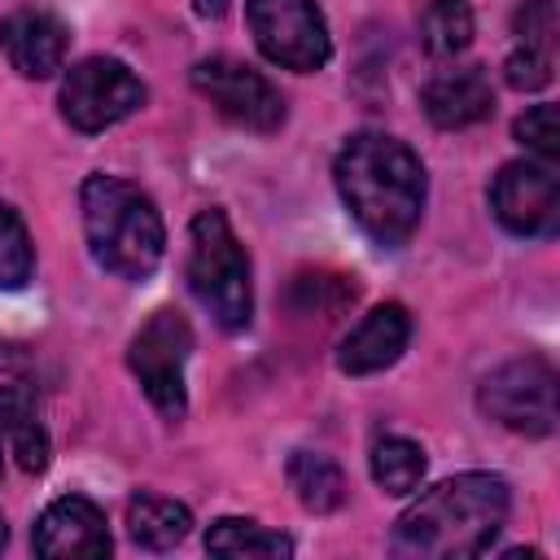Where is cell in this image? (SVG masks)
I'll use <instances>...</instances> for the list:
<instances>
[{
  "instance_id": "cell-11",
  "label": "cell",
  "mask_w": 560,
  "mask_h": 560,
  "mask_svg": "<svg viewBox=\"0 0 560 560\" xmlns=\"http://www.w3.org/2000/svg\"><path fill=\"white\" fill-rule=\"evenodd\" d=\"M35 551L48 560H70V556H109V529H105V512L83 499V494H61L52 499L31 534Z\"/></svg>"
},
{
  "instance_id": "cell-13",
  "label": "cell",
  "mask_w": 560,
  "mask_h": 560,
  "mask_svg": "<svg viewBox=\"0 0 560 560\" xmlns=\"http://www.w3.org/2000/svg\"><path fill=\"white\" fill-rule=\"evenodd\" d=\"M411 341V315L402 302H381L372 306L337 346V368L346 376H372L398 363V354Z\"/></svg>"
},
{
  "instance_id": "cell-9",
  "label": "cell",
  "mask_w": 560,
  "mask_h": 560,
  "mask_svg": "<svg viewBox=\"0 0 560 560\" xmlns=\"http://www.w3.org/2000/svg\"><path fill=\"white\" fill-rule=\"evenodd\" d=\"M188 79L228 122L245 131H276L284 122V96L276 92V83L236 57H206Z\"/></svg>"
},
{
  "instance_id": "cell-17",
  "label": "cell",
  "mask_w": 560,
  "mask_h": 560,
  "mask_svg": "<svg viewBox=\"0 0 560 560\" xmlns=\"http://www.w3.org/2000/svg\"><path fill=\"white\" fill-rule=\"evenodd\" d=\"M289 486L306 512H337L346 503V477L341 468L319 451H293L289 459Z\"/></svg>"
},
{
  "instance_id": "cell-14",
  "label": "cell",
  "mask_w": 560,
  "mask_h": 560,
  "mask_svg": "<svg viewBox=\"0 0 560 560\" xmlns=\"http://www.w3.org/2000/svg\"><path fill=\"white\" fill-rule=\"evenodd\" d=\"M420 105H424L429 122L442 127V131H459V127H472V122L490 118L494 114V88H490L486 66H451V70H438L424 83Z\"/></svg>"
},
{
  "instance_id": "cell-20",
  "label": "cell",
  "mask_w": 560,
  "mask_h": 560,
  "mask_svg": "<svg viewBox=\"0 0 560 560\" xmlns=\"http://www.w3.org/2000/svg\"><path fill=\"white\" fill-rule=\"evenodd\" d=\"M424 468L429 459L411 438H381L372 446V481L385 494H411L424 481Z\"/></svg>"
},
{
  "instance_id": "cell-24",
  "label": "cell",
  "mask_w": 560,
  "mask_h": 560,
  "mask_svg": "<svg viewBox=\"0 0 560 560\" xmlns=\"http://www.w3.org/2000/svg\"><path fill=\"white\" fill-rule=\"evenodd\" d=\"M512 31L521 44L529 48H556V0H521L516 18H512Z\"/></svg>"
},
{
  "instance_id": "cell-8",
  "label": "cell",
  "mask_w": 560,
  "mask_h": 560,
  "mask_svg": "<svg viewBox=\"0 0 560 560\" xmlns=\"http://www.w3.org/2000/svg\"><path fill=\"white\" fill-rule=\"evenodd\" d=\"M245 22L258 52L284 70L311 74L332 57L328 22L315 0H245Z\"/></svg>"
},
{
  "instance_id": "cell-10",
  "label": "cell",
  "mask_w": 560,
  "mask_h": 560,
  "mask_svg": "<svg viewBox=\"0 0 560 560\" xmlns=\"http://www.w3.org/2000/svg\"><path fill=\"white\" fill-rule=\"evenodd\" d=\"M490 210L516 236H551L560 228V179L556 162L521 158L499 166L490 179Z\"/></svg>"
},
{
  "instance_id": "cell-21",
  "label": "cell",
  "mask_w": 560,
  "mask_h": 560,
  "mask_svg": "<svg viewBox=\"0 0 560 560\" xmlns=\"http://www.w3.org/2000/svg\"><path fill=\"white\" fill-rule=\"evenodd\" d=\"M35 276V245L13 206L0 201V289H22Z\"/></svg>"
},
{
  "instance_id": "cell-6",
  "label": "cell",
  "mask_w": 560,
  "mask_h": 560,
  "mask_svg": "<svg viewBox=\"0 0 560 560\" xmlns=\"http://www.w3.org/2000/svg\"><path fill=\"white\" fill-rule=\"evenodd\" d=\"M477 407L512 433L547 438L556 429V368L542 354L512 359L477 385Z\"/></svg>"
},
{
  "instance_id": "cell-4",
  "label": "cell",
  "mask_w": 560,
  "mask_h": 560,
  "mask_svg": "<svg viewBox=\"0 0 560 560\" xmlns=\"http://www.w3.org/2000/svg\"><path fill=\"white\" fill-rule=\"evenodd\" d=\"M184 280L192 298L210 311V319L228 332L249 328L254 315V284H249V254L236 241L223 210H201L188 223V262Z\"/></svg>"
},
{
  "instance_id": "cell-26",
  "label": "cell",
  "mask_w": 560,
  "mask_h": 560,
  "mask_svg": "<svg viewBox=\"0 0 560 560\" xmlns=\"http://www.w3.org/2000/svg\"><path fill=\"white\" fill-rule=\"evenodd\" d=\"M9 542V529H4V516H0V547Z\"/></svg>"
},
{
  "instance_id": "cell-12",
  "label": "cell",
  "mask_w": 560,
  "mask_h": 560,
  "mask_svg": "<svg viewBox=\"0 0 560 560\" xmlns=\"http://www.w3.org/2000/svg\"><path fill=\"white\" fill-rule=\"evenodd\" d=\"M70 31L48 9H13L0 18V52L22 79H48L61 70Z\"/></svg>"
},
{
  "instance_id": "cell-1",
  "label": "cell",
  "mask_w": 560,
  "mask_h": 560,
  "mask_svg": "<svg viewBox=\"0 0 560 560\" xmlns=\"http://www.w3.org/2000/svg\"><path fill=\"white\" fill-rule=\"evenodd\" d=\"M332 179L368 241H376L381 249H402L416 236L429 179L420 158L402 140L385 131L350 136L332 162Z\"/></svg>"
},
{
  "instance_id": "cell-5",
  "label": "cell",
  "mask_w": 560,
  "mask_h": 560,
  "mask_svg": "<svg viewBox=\"0 0 560 560\" xmlns=\"http://www.w3.org/2000/svg\"><path fill=\"white\" fill-rule=\"evenodd\" d=\"M192 354V328L179 311L162 306L153 311L140 332L127 346V368L140 381V389L149 394V402L166 416L179 420L188 411V389H184V363Z\"/></svg>"
},
{
  "instance_id": "cell-18",
  "label": "cell",
  "mask_w": 560,
  "mask_h": 560,
  "mask_svg": "<svg viewBox=\"0 0 560 560\" xmlns=\"http://www.w3.org/2000/svg\"><path fill=\"white\" fill-rule=\"evenodd\" d=\"M206 551L210 556H293V538L258 525V521H241V516H223L206 529Z\"/></svg>"
},
{
  "instance_id": "cell-23",
  "label": "cell",
  "mask_w": 560,
  "mask_h": 560,
  "mask_svg": "<svg viewBox=\"0 0 560 560\" xmlns=\"http://www.w3.org/2000/svg\"><path fill=\"white\" fill-rule=\"evenodd\" d=\"M503 79H508V88H516V92H538V88H547V83H551V52H547V48H529V44L512 48L508 61H503Z\"/></svg>"
},
{
  "instance_id": "cell-25",
  "label": "cell",
  "mask_w": 560,
  "mask_h": 560,
  "mask_svg": "<svg viewBox=\"0 0 560 560\" xmlns=\"http://www.w3.org/2000/svg\"><path fill=\"white\" fill-rule=\"evenodd\" d=\"M223 9H228V0H197V13L201 18H219Z\"/></svg>"
},
{
  "instance_id": "cell-2",
  "label": "cell",
  "mask_w": 560,
  "mask_h": 560,
  "mask_svg": "<svg viewBox=\"0 0 560 560\" xmlns=\"http://www.w3.org/2000/svg\"><path fill=\"white\" fill-rule=\"evenodd\" d=\"M512 490L494 472H459L424 490L394 525V556L407 560H464L481 556L508 525Z\"/></svg>"
},
{
  "instance_id": "cell-7",
  "label": "cell",
  "mask_w": 560,
  "mask_h": 560,
  "mask_svg": "<svg viewBox=\"0 0 560 560\" xmlns=\"http://www.w3.org/2000/svg\"><path fill=\"white\" fill-rule=\"evenodd\" d=\"M144 96H149L144 83L118 57H83L66 70L57 101H61V118L74 131L92 136V131H105L131 118L144 105Z\"/></svg>"
},
{
  "instance_id": "cell-3",
  "label": "cell",
  "mask_w": 560,
  "mask_h": 560,
  "mask_svg": "<svg viewBox=\"0 0 560 560\" xmlns=\"http://www.w3.org/2000/svg\"><path fill=\"white\" fill-rule=\"evenodd\" d=\"M79 210H83L88 249L105 271L122 280H144L158 271L166 249V228L158 206L136 184L118 175H88L79 188Z\"/></svg>"
},
{
  "instance_id": "cell-15",
  "label": "cell",
  "mask_w": 560,
  "mask_h": 560,
  "mask_svg": "<svg viewBox=\"0 0 560 560\" xmlns=\"http://www.w3.org/2000/svg\"><path fill=\"white\" fill-rule=\"evenodd\" d=\"M0 429H4L22 472H44L48 468L52 442H48V429L39 420V402L22 381L0 385Z\"/></svg>"
},
{
  "instance_id": "cell-19",
  "label": "cell",
  "mask_w": 560,
  "mask_h": 560,
  "mask_svg": "<svg viewBox=\"0 0 560 560\" xmlns=\"http://www.w3.org/2000/svg\"><path fill=\"white\" fill-rule=\"evenodd\" d=\"M420 44L429 57H459L472 44V4L468 0H429L420 13Z\"/></svg>"
},
{
  "instance_id": "cell-22",
  "label": "cell",
  "mask_w": 560,
  "mask_h": 560,
  "mask_svg": "<svg viewBox=\"0 0 560 560\" xmlns=\"http://www.w3.org/2000/svg\"><path fill=\"white\" fill-rule=\"evenodd\" d=\"M512 131H516V140L534 153V158H542V162H556L560 158V122H556V105H529L516 122H512Z\"/></svg>"
},
{
  "instance_id": "cell-16",
  "label": "cell",
  "mask_w": 560,
  "mask_h": 560,
  "mask_svg": "<svg viewBox=\"0 0 560 560\" xmlns=\"http://www.w3.org/2000/svg\"><path fill=\"white\" fill-rule=\"evenodd\" d=\"M192 529V512L166 494H153V490H140L131 503H127V534L136 547L144 551H171L188 538Z\"/></svg>"
}]
</instances>
